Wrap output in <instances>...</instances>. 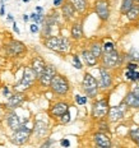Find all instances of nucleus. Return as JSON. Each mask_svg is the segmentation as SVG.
<instances>
[{
    "label": "nucleus",
    "mask_w": 139,
    "mask_h": 148,
    "mask_svg": "<svg viewBox=\"0 0 139 148\" xmlns=\"http://www.w3.org/2000/svg\"><path fill=\"white\" fill-rule=\"evenodd\" d=\"M82 56H83V59L86 60V63H87L88 65H91V66L96 65V63H97V58H96L91 51H83Z\"/></svg>",
    "instance_id": "obj_21"
},
{
    "label": "nucleus",
    "mask_w": 139,
    "mask_h": 148,
    "mask_svg": "<svg viewBox=\"0 0 139 148\" xmlns=\"http://www.w3.org/2000/svg\"><path fill=\"white\" fill-rule=\"evenodd\" d=\"M125 77H126V79H129V81H138L139 72H137L135 69H128L125 73Z\"/></svg>",
    "instance_id": "obj_24"
},
{
    "label": "nucleus",
    "mask_w": 139,
    "mask_h": 148,
    "mask_svg": "<svg viewBox=\"0 0 139 148\" xmlns=\"http://www.w3.org/2000/svg\"><path fill=\"white\" fill-rule=\"evenodd\" d=\"M74 12H75V9H74V7L70 4V3H66L65 5H63V14L66 19H70V18L73 17Z\"/></svg>",
    "instance_id": "obj_22"
},
{
    "label": "nucleus",
    "mask_w": 139,
    "mask_h": 148,
    "mask_svg": "<svg viewBox=\"0 0 139 148\" xmlns=\"http://www.w3.org/2000/svg\"><path fill=\"white\" fill-rule=\"evenodd\" d=\"M137 144H138V146H139V139H138V140H137Z\"/></svg>",
    "instance_id": "obj_43"
},
{
    "label": "nucleus",
    "mask_w": 139,
    "mask_h": 148,
    "mask_svg": "<svg viewBox=\"0 0 139 148\" xmlns=\"http://www.w3.org/2000/svg\"><path fill=\"white\" fill-rule=\"evenodd\" d=\"M37 12H42V8L41 7H37Z\"/></svg>",
    "instance_id": "obj_42"
},
{
    "label": "nucleus",
    "mask_w": 139,
    "mask_h": 148,
    "mask_svg": "<svg viewBox=\"0 0 139 148\" xmlns=\"http://www.w3.org/2000/svg\"><path fill=\"white\" fill-rule=\"evenodd\" d=\"M72 36H73V38H75V40L82 38L83 29H82V24L81 23H75L72 27Z\"/></svg>",
    "instance_id": "obj_23"
},
{
    "label": "nucleus",
    "mask_w": 139,
    "mask_h": 148,
    "mask_svg": "<svg viewBox=\"0 0 139 148\" xmlns=\"http://www.w3.org/2000/svg\"><path fill=\"white\" fill-rule=\"evenodd\" d=\"M36 78H37V75H36V73L33 72V69L31 66H27L26 69H24L22 81L17 84V89L18 91H26V89H28L33 84Z\"/></svg>",
    "instance_id": "obj_3"
},
{
    "label": "nucleus",
    "mask_w": 139,
    "mask_h": 148,
    "mask_svg": "<svg viewBox=\"0 0 139 148\" xmlns=\"http://www.w3.org/2000/svg\"><path fill=\"white\" fill-rule=\"evenodd\" d=\"M61 4V0H54V5L55 7H59Z\"/></svg>",
    "instance_id": "obj_40"
},
{
    "label": "nucleus",
    "mask_w": 139,
    "mask_h": 148,
    "mask_svg": "<svg viewBox=\"0 0 139 148\" xmlns=\"http://www.w3.org/2000/svg\"><path fill=\"white\" fill-rule=\"evenodd\" d=\"M50 87L51 89L58 95H65L68 91H69V83L63 75H59V74H55L52 77L51 82H50Z\"/></svg>",
    "instance_id": "obj_2"
},
{
    "label": "nucleus",
    "mask_w": 139,
    "mask_h": 148,
    "mask_svg": "<svg viewBox=\"0 0 139 148\" xmlns=\"http://www.w3.org/2000/svg\"><path fill=\"white\" fill-rule=\"evenodd\" d=\"M7 51L9 55L15 56V55H19L21 52L24 51V45L19 41H12L10 44L7 46Z\"/></svg>",
    "instance_id": "obj_11"
},
{
    "label": "nucleus",
    "mask_w": 139,
    "mask_h": 148,
    "mask_svg": "<svg viewBox=\"0 0 139 148\" xmlns=\"http://www.w3.org/2000/svg\"><path fill=\"white\" fill-rule=\"evenodd\" d=\"M0 4H1V8H0V15H4V5H3V0H0Z\"/></svg>",
    "instance_id": "obj_38"
},
{
    "label": "nucleus",
    "mask_w": 139,
    "mask_h": 148,
    "mask_svg": "<svg viewBox=\"0 0 139 148\" xmlns=\"http://www.w3.org/2000/svg\"><path fill=\"white\" fill-rule=\"evenodd\" d=\"M91 52L94 55L96 58H98V56H101V52H102V47H101L98 44H93L92 45V50Z\"/></svg>",
    "instance_id": "obj_27"
},
{
    "label": "nucleus",
    "mask_w": 139,
    "mask_h": 148,
    "mask_svg": "<svg viewBox=\"0 0 139 148\" xmlns=\"http://www.w3.org/2000/svg\"><path fill=\"white\" fill-rule=\"evenodd\" d=\"M114 50V44L112 42H106L103 45V51L105 52H109V51H112Z\"/></svg>",
    "instance_id": "obj_31"
},
{
    "label": "nucleus",
    "mask_w": 139,
    "mask_h": 148,
    "mask_svg": "<svg viewBox=\"0 0 139 148\" xmlns=\"http://www.w3.org/2000/svg\"><path fill=\"white\" fill-rule=\"evenodd\" d=\"M97 81L94 79V77H92L91 74H86L83 79V89L86 91V93L88 96H94L97 93Z\"/></svg>",
    "instance_id": "obj_5"
},
{
    "label": "nucleus",
    "mask_w": 139,
    "mask_h": 148,
    "mask_svg": "<svg viewBox=\"0 0 139 148\" xmlns=\"http://www.w3.org/2000/svg\"><path fill=\"white\" fill-rule=\"evenodd\" d=\"M23 95L22 93H17V95H13V96L9 97L8 102H7V106L9 109H15V107L21 106V103L23 102Z\"/></svg>",
    "instance_id": "obj_15"
},
{
    "label": "nucleus",
    "mask_w": 139,
    "mask_h": 148,
    "mask_svg": "<svg viewBox=\"0 0 139 148\" xmlns=\"http://www.w3.org/2000/svg\"><path fill=\"white\" fill-rule=\"evenodd\" d=\"M130 56H131V58H133V59H134V60L139 61V49H134V50L131 51Z\"/></svg>",
    "instance_id": "obj_32"
},
{
    "label": "nucleus",
    "mask_w": 139,
    "mask_h": 148,
    "mask_svg": "<svg viewBox=\"0 0 139 148\" xmlns=\"http://www.w3.org/2000/svg\"><path fill=\"white\" fill-rule=\"evenodd\" d=\"M23 123L24 121H22L19 116H18L17 114H14V112H12L10 115H9V118H8V125H9V128H12L13 130L18 129L19 126H22Z\"/></svg>",
    "instance_id": "obj_16"
},
{
    "label": "nucleus",
    "mask_w": 139,
    "mask_h": 148,
    "mask_svg": "<svg viewBox=\"0 0 139 148\" xmlns=\"http://www.w3.org/2000/svg\"><path fill=\"white\" fill-rule=\"evenodd\" d=\"M45 66H46V64L41 58H35V59L32 60V69H33V72L36 73L37 78H38V77L41 75V73L44 72Z\"/></svg>",
    "instance_id": "obj_12"
},
{
    "label": "nucleus",
    "mask_w": 139,
    "mask_h": 148,
    "mask_svg": "<svg viewBox=\"0 0 139 148\" xmlns=\"http://www.w3.org/2000/svg\"><path fill=\"white\" fill-rule=\"evenodd\" d=\"M109 119L110 121H117L124 116V105L121 106H115V107H111L109 109Z\"/></svg>",
    "instance_id": "obj_10"
},
{
    "label": "nucleus",
    "mask_w": 139,
    "mask_h": 148,
    "mask_svg": "<svg viewBox=\"0 0 139 148\" xmlns=\"http://www.w3.org/2000/svg\"><path fill=\"white\" fill-rule=\"evenodd\" d=\"M49 132V128H47V124L44 121H37L35 124V134L37 135L38 138L41 137H45Z\"/></svg>",
    "instance_id": "obj_18"
},
{
    "label": "nucleus",
    "mask_w": 139,
    "mask_h": 148,
    "mask_svg": "<svg viewBox=\"0 0 139 148\" xmlns=\"http://www.w3.org/2000/svg\"><path fill=\"white\" fill-rule=\"evenodd\" d=\"M31 133H32V129L27 128L26 125H22L14 130V134L12 135L10 140L14 144H24L31 137Z\"/></svg>",
    "instance_id": "obj_4"
},
{
    "label": "nucleus",
    "mask_w": 139,
    "mask_h": 148,
    "mask_svg": "<svg viewBox=\"0 0 139 148\" xmlns=\"http://www.w3.org/2000/svg\"><path fill=\"white\" fill-rule=\"evenodd\" d=\"M128 69H137V64H133V63H130L128 65Z\"/></svg>",
    "instance_id": "obj_39"
},
{
    "label": "nucleus",
    "mask_w": 139,
    "mask_h": 148,
    "mask_svg": "<svg viewBox=\"0 0 139 148\" xmlns=\"http://www.w3.org/2000/svg\"><path fill=\"white\" fill-rule=\"evenodd\" d=\"M63 124H66V123H69L70 121V114H69V111H66V112H64L63 115H61V120H60Z\"/></svg>",
    "instance_id": "obj_30"
},
{
    "label": "nucleus",
    "mask_w": 139,
    "mask_h": 148,
    "mask_svg": "<svg viewBox=\"0 0 139 148\" xmlns=\"http://www.w3.org/2000/svg\"><path fill=\"white\" fill-rule=\"evenodd\" d=\"M130 138L134 142H137L139 139V128H134L130 130Z\"/></svg>",
    "instance_id": "obj_28"
},
{
    "label": "nucleus",
    "mask_w": 139,
    "mask_h": 148,
    "mask_svg": "<svg viewBox=\"0 0 139 148\" xmlns=\"http://www.w3.org/2000/svg\"><path fill=\"white\" fill-rule=\"evenodd\" d=\"M133 93H134L135 96L139 97V84H137V86L134 87V89H133Z\"/></svg>",
    "instance_id": "obj_35"
},
{
    "label": "nucleus",
    "mask_w": 139,
    "mask_h": 148,
    "mask_svg": "<svg viewBox=\"0 0 139 148\" xmlns=\"http://www.w3.org/2000/svg\"><path fill=\"white\" fill-rule=\"evenodd\" d=\"M13 28H14V31H15V32H17V33H19V29H18V27H17V24H15V23H14Z\"/></svg>",
    "instance_id": "obj_41"
},
{
    "label": "nucleus",
    "mask_w": 139,
    "mask_h": 148,
    "mask_svg": "<svg viewBox=\"0 0 139 148\" xmlns=\"http://www.w3.org/2000/svg\"><path fill=\"white\" fill-rule=\"evenodd\" d=\"M126 14H128V18H129L130 21L137 19V18L139 17V8L133 5L131 9H130V10H128V13H126Z\"/></svg>",
    "instance_id": "obj_25"
},
{
    "label": "nucleus",
    "mask_w": 139,
    "mask_h": 148,
    "mask_svg": "<svg viewBox=\"0 0 139 148\" xmlns=\"http://www.w3.org/2000/svg\"><path fill=\"white\" fill-rule=\"evenodd\" d=\"M37 31H38V27H37V24H32V26H31V32H37Z\"/></svg>",
    "instance_id": "obj_36"
},
{
    "label": "nucleus",
    "mask_w": 139,
    "mask_h": 148,
    "mask_svg": "<svg viewBox=\"0 0 139 148\" xmlns=\"http://www.w3.org/2000/svg\"><path fill=\"white\" fill-rule=\"evenodd\" d=\"M133 1L134 0H123V5H121V13L126 14L128 10H130L133 7Z\"/></svg>",
    "instance_id": "obj_26"
},
{
    "label": "nucleus",
    "mask_w": 139,
    "mask_h": 148,
    "mask_svg": "<svg viewBox=\"0 0 139 148\" xmlns=\"http://www.w3.org/2000/svg\"><path fill=\"white\" fill-rule=\"evenodd\" d=\"M23 1H24V3H27V1H28V0H23Z\"/></svg>",
    "instance_id": "obj_44"
},
{
    "label": "nucleus",
    "mask_w": 139,
    "mask_h": 148,
    "mask_svg": "<svg viewBox=\"0 0 139 148\" xmlns=\"http://www.w3.org/2000/svg\"><path fill=\"white\" fill-rule=\"evenodd\" d=\"M56 74V70L52 65H46L44 72L41 73V75L38 77L40 78V82H41L42 86H50V82L52 79V77Z\"/></svg>",
    "instance_id": "obj_8"
},
{
    "label": "nucleus",
    "mask_w": 139,
    "mask_h": 148,
    "mask_svg": "<svg viewBox=\"0 0 139 148\" xmlns=\"http://www.w3.org/2000/svg\"><path fill=\"white\" fill-rule=\"evenodd\" d=\"M77 102H78L79 105H84L86 102H87V98L82 97V96H77Z\"/></svg>",
    "instance_id": "obj_34"
},
{
    "label": "nucleus",
    "mask_w": 139,
    "mask_h": 148,
    "mask_svg": "<svg viewBox=\"0 0 139 148\" xmlns=\"http://www.w3.org/2000/svg\"><path fill=\"white\" fill-rule=\"evenodd\" d=\"M137 1H139V0H137Z\"/></svg>",
    "instance_id": "obj_45"
},
{
    "label": "nucleus",
    "mask_w": 139,
    "mask_h": 148,
    "mask_svg": "<svg viewBox=\"0 0 139 148\" xmlns=\"http://www.w3.org/2000/svg\"><path fill=\"white\" fill-rule=\"evenodd\" d=\"M45 46L54 51H60V52H65L69 50L70 47V42L69 40L65 37H49L45 41Z\"/></svg>",
    "instance_id": "obj_1"
},
{
    "label": "nucleus",
    "mask_w": 139,
    "mask_h": 148,
    "mask_svg": "<svg viewBox=\"0 0 139 148\" xmlns=\"http://www.w3.org/2000/svg\"><path fill=\"white\" fill-rule=\"evenodd\" d=\"M125 105H128L129 107L139 109V97L135 96L133 92H130V93H128V96L125 98Z\"/></svg>",
    "instance_id": "obj_19"
},
{
    "label": "nucleus",
    "mask_w": 139,
    "mask_h": 148,
    "mask_svg": "<svg viewBox=\"0 0 139 148\" xmlns=\"http://www.w3.org/2000/svg\"><path fill=\"white\" fill-rule=\"evenodd\" d=\"M73 65L75 66L77 69H82V63H81V60H79V58L77 56V55L73 56Z\"/></svg>",
    "instance_id": "obj_29"
},
{
    "label": "nucleus",
    "mask_w": 139,
    "mask_h": 148,
    "mask_svg": "<svg viewBox=\"0 0 139 148\" xmlns=\"http://www.w3.org/2000/svg\"><path fill=\"white\" fill-rule=\"evenodd\" d=\"M96 13L102 21L109 19L110 10H109V4H107L106 0H98L96 3Z\"/></svg>",
    "instance_id": "obj_9"
},
{
    "label": "nucleus",
    "mask_w": 139,
    "mask_h": 148,
    "mask_svg": "<svg viewBox=\"0 0 139 148\" xmlns=\"http://www.w3.org/2000/svg\"><path fill=\"white\" fill-rule=\"evenodd\" d=\"M68 110H69V105L65 102H59L51 107V114L54 116H61L64 112H66Z\"/></svg>",
    "instance_id": "obj_14"
},
{
    "label": "nucleus",
    "mask_w": 139,
    "mask_h": 148,
    "mask_svg": "<svg viewBox=\"0 0 139 148\" xmlns=\"http://www.w3.org/2000/svg\"><path fill=\"white\" fill-rule=\"evenodd\" d=\"M61 146H64V147H68V146H69V140H66V139H63V140H61Z\"/></svg>",
    "instance_id": "obj_37"
},
{
    "label": "nucleus",
    "mask_w": 139,
    "mask_h": 148,
    "mask_svg": "<svg viewBox=\"0 0 139 148\" xmlns=\"http://www.w3.org/2000/svg\"><path fill=\"white\" fill-rule=\"evenodd\" d=\"M94 142L97 146L100 147H103V148H107L111 146V142H110V138L107 137L106 134H102V133H97L94 134Z\"/></svg>",
    "instance_id": "obj_13"
},
{
    "label": "nucleus",
    "mask_w": 139,
    "mask_h": 148,
    "mask_svg": "<svg viewBox=\"0 0 139 148\" xmlns=\"http://www.w3.org/2000/svg\"><path fill=\"white\" fill-rule=\"evenodd\" d=\"M100 73H101L100 87L101 88H109L111 86V75H110V73H107V70L105 69V68L100 69Z\"/></svg>",
    "instance_id": "obj_17"
},
{
    "label": "nucleus",
    "mask_w": 139,
    "mask_h": 148,
    "mask_svg": "<svg viewBox=\"0 0 139 148\" xmlns=\"http://www.w3.org/2000/svg\"><path fill=\"white\" fill-rule=\"evenodd\" d=\"M69 3L79 13H83L87 9V0H69Z\"/></svg>",
    "instance_id": "obj_20"
},
{
    "label": "nucleus",
    "mask_w": 139,
    "mask_h": 148,
    "mask_svg": "<svg viewBox=\"0 0 139 148\" xmlns=\"http://www.w3.org/2000/svg\"><path fill=\"white\" fill-rule=\"evenodd\" d=\"M107 111H109V103H107L106 100H101L97 101L93 105V110H92V115L96 119H101L103 116H106Z\"/></svg>",
    "instance_id": "obj_6"
},
{
    "label": "nucleus",
    "mask_w": 139,
    "mask_h": 148,
    "mask_svg": "<svg viewBox=\"0 0 139 148\" xmlns=\"http://www.w3.org/2000/svg\"><path fill=\"white\" fill-rule=\"evenodd\" d=\"M31 18H32L33 21H36V22H42V19H44L41 14H36V13L31 14Z\"/></svg>",
    "instance_id": "obj_33"
},
{
    "label": "nucleus",
    "mask_w": 139,
    "mask_h": 148,
    "mask_svg": "<svg viewBox=\"0 0 139 148\" xmlns=\"http://www.w3.org/2000/svg\"><path fill=\"white\" fill-rule=\"evenodd\" d=\"M120 61V56H119V52L112 50L109 52H105V56H103V65L106 68H115Z\"/></svg>",
    "instance_id": "obj_7"
}]
</instances>
